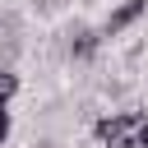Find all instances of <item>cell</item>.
Returning a JSON list of instances; mask_svg holds the SVG:
<instances>
[{
    "label": "cell",
    "mask_w": 148,
    "mask_h": 148,
    "mask_svg": "<svg viewBox=\"0 0 148 148\" xmlns=\"http://www.w3.org/2000/svg\"><path fill=\"white\" fill-rule=\"evenodd\" d=\"M134 143H139V148H148V116L134 125Z\"/></svg>",
    "instance_id": "8992f818"
},
{
    "label": "cell",
    "mask_w": 148,
    "mask_h": 148,
    "mask_svg": "<svg viewBox=\"0 0 148 148\" xmlns=\"http://www.w3.org/2000/svg\"><path fill=\"white\" fill-rule=\"evenodd\" d=\"M14 92H18V74H14L9 65H0V106H5Z\"/></svg>",
    "instance_id": "277c9868"
},
{
    "label": "cell",
    "mask_w": 148,
    "mask_h": 148,
    "mask_svg": "<svg viewBox=\"0 0 148 148\" xmlns=\"http://www.w3.org/2000/svg\"><path fill=\"white\" fill-rule=\"evenodd\" d=\"M143 9H148V0H120V5L106 14V23H102V37H120L125 28H134V23L143 18Z\"/></svg>",
    "instance_id": "6da1fadb"
},
{
    "label": "cell",
    "mask_w": 148,
    "mask_h": 148,
    "mask_svg": "<svg viewBox=\"0 0 148 148\" xmlns=\"http://www.w3.org/2000/svg\"><path fill=\"white\" fill-rule=\"evenodd\" d=\"M5 139H9V111L0 106V148H5Z\"/></svg>",
    "instance_id": "52a82bcc"
},
{
    "label": "cell",
    "mask_w": 148,
    "mask_h": 148,
    "mask_svg": "<svg viewBox=\"0 0 148 148\" xmlns=\"http://www.w3.org/2000/svg\"><path fill=\"white\" fill-rule=\"evenodd\" d=\"M102 148H139V143H134V134H106Z\"/></svg>",
    "instance_id": "5b68a950"
},
{
    "label": "cell",
    "mask_w": 148,
    "mask_h": 148,
    "mask_svg": "<svg viewBox=\"0 0 148 148\" xmlns=\"http://www.w3.org/2000/svg\"><path fill=\"white\" fill-rule=\"evenodd\" d=\"M97 46H102V32H92V28H74V32H69V60L88 65V60L97 56Z\"/></svg>",
    "instance_id": "7a4b0ae2"
},
{
    "label": "cell",
    "mask_w": 148,
    "mask_h": 148,
    "mask_svg": "<svg viewBox=\"0 0 148 148\" xmlns=\"http://www.w3.org/2000/svg\"><path fill=\"white\" fill-rule=\"evenodd\" d=\"M143 116H134V111H116V116H102L97 120V139H106V134H134V125H139Z\"/></svg>",
    "instance_id": "3957f363"
}]
</instances>
